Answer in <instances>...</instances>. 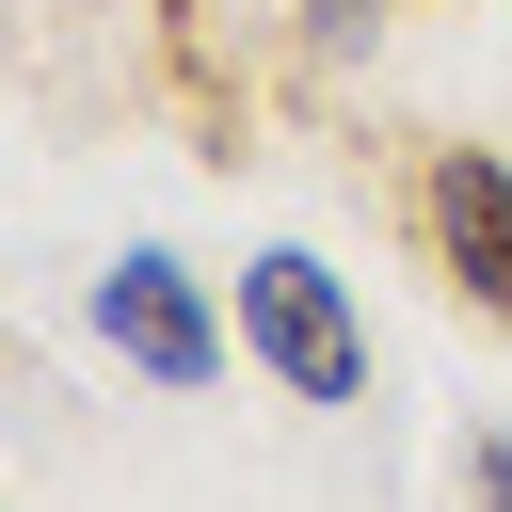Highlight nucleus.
I'll return each mask as SVG.
<instances>
[{
  "instance_id": "1",
  "label": "nucleus",
  "mask_w": 512,
  "mask_h": 512,
  "mask_svg": "<svg viewBox=\"0 0 512 512\" xmlns=\"http://www.w3.org/2000/svg\"><path fill=\"white\" fill-rule=\"evenodd\" d=\"M240 352H256L304 416H352V400H368L352 272H336V256H304V240H256V256H240Z\"/></svg>"
},
{
  "instance_id": "2",
  "label": "nucleus",
  "mask_w": 512,
  "mask_h": 512,
  "mask_svg": "<svg viewBox=\"0 0 512 512\" xmlns=\"http://www.w3.org/2000/svg\"><path fill=\"white\" fill-rule=\"evenodd\" d=\"M96 352H112L128 384H160V400H208V384H224V352H240V320L208 304V272H192V256L128 240V256L96 272Z\"/></svg>"
},
{
  "instance_id": "3",
  "label": "nucleus",
  "mask_w": 512,
  "mask_h": 512,
  "mask_svg": "<svg viewBox=\"0 0 512 512\" xmlns=\"http://www.w3.org/2000/svg\"><path fill=\"white\" fill-rule=\"evenodd\" d=\"M416 240L480 320H512V160L496 144H432L416 160Z\"/></svg>"
},
{
  "instance_id": "4",
  "label": "nucleus",
  "mask_w": 512,
  "mask_h": 512,
  "mask_svg": "<svg viewBox=\"0 0 512 512\" xmlns=\"http://www.w3.org/2000/svg\"><path fill=\"white\" fill-rule=\"evenodd\" d=\"M384 16H400V0H304V48H320V64H336V48H368V32H384Z\"/></svg>"
},
{
  "instance_id": "5",
  "label": "nucleus",
  "mask_w": 512,
  "mask_h": 512,
  "mask_svg": "<svg viewBox=\"0 0 512 512\" xmlns=\"http://www.w3.org/2000/svg\"><path fill=\"white\" fill-rule=\"evenodd\" d=\"M464 512H512V448H496V432L464 448Z\"/></svg>"
}]
</instances>
